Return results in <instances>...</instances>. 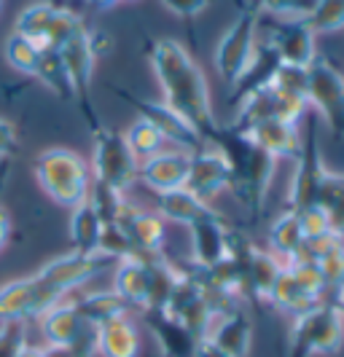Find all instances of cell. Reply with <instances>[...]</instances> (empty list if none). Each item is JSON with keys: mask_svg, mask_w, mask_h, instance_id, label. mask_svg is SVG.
<instances>
[{"mask_svg": "<svg viewBox=\"0 0 344 357\" xmlns=\"http://www.w3.org/2000/svg\"><path fill=\"white\" fill-rule=\"evenodd\" d=\"M84 27V19L54 3H33L17 17L14 33L33 40L38 49H62Z\"/></svg>", "mask_w": 344, "mask_h": 357, "instance_id": "cell-8", "label": "cell"}, {"mask_svg": "<svg viewBox=\"0 0 344 357\" xmlns=\"http://www.w3.org/2000/svg\"><path fill=\"white\" fill-rule=\"evenodd\" d=\"M328 172L326 161H323V151H320V135L312 126L307 135L301 137V151L296 156V169H293V180H290V194L288 207L301 213L312 204H317V191L323 175Z\"/></svg>", "mask_w": 344, "mask_h": 357, "instance_id": "cell-13", "label": "cell"}, {"mask_svg": "<svg viewBox=\"0 0 344 357\" xmlns=\"http://www.w3.org/2000/svg\"><path fill=\"white\" fill-rule=\"evenodd\" d=\"M33 175L46 197L62 207H75L87 202L91 188V169L75 151L68 148H46L33 161Z\"/></svg>", "mask_w": 344, "mask_h": 357, "instance_id": "cell-3", "label": "cell"}, {"mask_svg": "<svg viewBox=\"0 0 344 357\" xmlns=\"http://www.w3.org/2000/svg\"><path fill=\"white\" fill-rule=\"evenodd\" d=\"M285 261H280L269 250H258L250 245L248 258H245V282H248V301H261L269 304L272 290L283 274Z\"/></svg>", "mask_w": 344, "mask_h": 357, "instance_id": "cell-26", "label": "cell"}, {"mask_svg": "<svg viewBox=\"0 0 344 357\" xmlns=\"http://www.w3.org/2000/svg\"><path fill=\"white\" fill-rule=\"evenodd\" d=\"M334 293H336V298H334L331 304L336 306V309L342 312V317H344V285H339V287H336V290H334Z\"/></svg>", "mask_w": 344, "mask_h": 357, "instance_id": "cell-49", "label": "cell"}, {"mask_svg": "<svg viewBox=\"0 0 344 357\" xmlns=\"http://www.w3.org/2000/svg\"><path fill=\"white\" fill-rule=\"evenodd\" d=\"M258 17H261V11L255 8L253 3H248L239 11V17L234 19V24L223 33V38L218 40L216 46V70L232 89L237 86V81L245 75L255 54Z\"/></svg>", "mask_w": 344, "mask_h": 357, "instance_id": "cell-7", "label": "cell"}, {"mask_svg": "<svg viewBox=\"0 0 344 357\" xmlns=\"http://www.w3.org/2000/svg\"><path fill=\"white\" fill-rule=\"evenodd\" d=\"M204 339H210L229 357H248L250 344H253V322L242 309L226 312V314L216 317L210 333Z\"/></svg>", "mask_w": 344, "mask_h": 357, "instance_id": "cell-25", "label": "cell"}, {"mask_svg": "<svg viewBox=\"0 0 344 357\" xmlns=\"http://www.w3.org/2000/svg\"><path fill=\"white\" fill-rule=\"evenodd\" d=\"M116 261L103 255V252H65L54 261L43 264L36 271V277L49 287L52 293H57L59 298H68L70 293L81 290V287L91 282L97 274H103L105 268H113Z\"/></svg>", "mask_w": 344, "mask_h": 357, "instance_id": "cell-9", "label": "cell"}, {"mask_svg": "<svg viewBox=\"0 0 344 357\" xmlns=\"http://www.w3.org/2000/svg\"><path fill=\"white\" fill-rule=\"evenodd\" d=\"M269 43L283 65L309 68L315 59V33L307 19H274L269 27Z\"/></svg>", "mask_w": 344, "mask_h": 357, "instance_id": "cell-20", "label": "cell"}, {"mask_svg": "<svg viewBox=\"0 0 344 357\" xmlns=\"http://www.w3.org/2000/svg\"><path fill=\"white\" fill-rule=\"evenodd\" d=\"M312 33H336L344 30V0H315V8L307 17Z\"/></svg>", "mask_w": 344, "mask_h": 357, "instance_id": "cell-38", "label": "cell"}, {"mask_svg": "<svg viewBox=\"0 0 344 357\" xmlns=\"http://www.w3.org/2000/svg\"><path fill=\"white\" fill-rule=\"evenodd\" d=\"M304 242H307V234H304L299 213H293L288 207L285 213H280L272 220V226H269V252L277 255L280 261H285V264L293 261L301 252Z\"/></svg>", "mask_w": 344, "mask_h": 357, "instance_id": "cell-30", "label": "cell"}, {"mask_svg": "<svg viewBox=\"0 0 344 357\" xmlns=\"http://www.w3.org/2000/svg\"><path fill=\"white\" fill-rule=\"evenodd\" d=\"M94 355L140 357V328L129 320V314L100 325L94 331Z\"/></svg>", "mask_w": 344, "mask_h": 357, "instance_id": "cell-27", "label": "cell"}, {"mask_svg": "<svg viewBox=\"0 0 344 357\" xmlns=\"http://www.w3.org/2000/svg\"><path fill=\"white\" fill-rule=\"evenodd\" d=\"M344 344V317L331 301L312 306L309 312L293 317L285 357L336 355Z\"/></svg>", "mask_w": 344, "mask_h": 357, "instance_id": "cell-4", "label": "cell"}, {"mask_svg": "<svg viewBox=\"0 0 344 357\" xmlns=\"http://www.w3.org/2000/svg\"><path fill=\"white\" fill-rule=\"evenodd\" d=\"M253 6L274 19H307L315 0H253Z\"/></svg>", "mask_w": 344, "mask_h": 357, "instance_id": "cell-40", "label": "cell"}, {"mask_svg": "<svg viewBox=\"0 0 344 357\" xmlns=\"http://www.w3.org/2000/svg\"><path fill=\"white\" fill-rule=\"evenodd\" d=\"M91 8H97V11H108V8H113L116 3H121V0H87Z\"/></svg>", "mask_w": 344, "mask_h": 357, "instance_id": "cell-47", "label": "cell"}, {"mask_svg": "<svg viewBox=\"0 0 344 357\" xmlns=\"http://www.w3.org/2000/svg\"><path fill=\"white\" fill-rule=\"evenodd\" d=\"M73 304L78 309V314L84 317L87 325H91L94 331L105 322L116 320V317H124L129 314V304L113 290H103V293H87V296H78L73 298Z\"/></svg>", "mask_w": 344, "mask_h": 357, "instance_id": "cell-32", "label": "cell"}, {"mask_svg": "<svg viewBox=\"0 0 344 357\" xmlns=\"http://www.w3.org/2000/svg\"><path fill=\"white\" fill-rule=\"evenodd\" d=\"M0 11H3V0H0Z\"/></svg>", "mask_w": 344, "mask_h": 357, "instance_id": "cell-50", "label": "cell"}, {"mask_svg": "<svg viewBox=\"0 0 344 357\" xmlns=\"http://www.w3.org/2000/svg\"><path fill=\"white\" fill-rule=\"evenodd\" d=\"M307 100L290 97V94L269 84V86L253 91V94H248L245 100L237 102V113L229 126L239 135H245L248 129H253L255 124H264L269 119H283V121L299 124V119L307 113Z\"/></svg>", "mask_w": 344, "mask_h": 357, "instance_id": "cell-10", "label": "cell"}, {"mask_svg": "<svg viewBox=\"0 0 344 357\" xmlns=\"http://www.w3.org/2000/svg\"><path fill=\"white\" fill-rule=\"evenodd\" d=\"M3 52H6V59H8V65H11L14 70L36 78L38 59H40V52H43V49H38L33 40L11 33L8 40H6V49H3Z\"/></svg>", "mask_w": 344, "mask_h": 357, "instance_id": "cell-37", "label": "cell"}, {"mask_svg": "<svg viewBox=\"0 0 344 357\" xmlns=\"http://www.w3.org/2000/svg\"><path fill=\"white\" fill-rule=\"evenodd\" d=\"M57 301H62V298L43 285L36 274L14 280V282H6L0 287V322L38 320Z\"/></svg>", "mask_w": 344, "mask_h": 357, "instance_id": "cell-14", "label": "cell"}, {"mask_svg": "<svg viewBox=\"0 0 344 357\" xmlns=\"http://www.w3.org/2000/svg\"><path fill=\"white\" fill-rule=\"evenodd\" d=\"M14 145H17V132H14V126H11V121L0 119V156L11 153Z\"/></svg>", "mask_w": 344, "mask_h": 357, "instance_id": "cell-44", "label": "cell"}, {"mask_svg": "<svg viewBox=\"0 0 344 357\" xmlns=\"http://www.w3.org/2000/svg\"><path fill=\"white\" fill-rule=\"evenodd\" d=\"M188 164H191V153L186 151H162L151 159L140 161L137 169V180L145 188H151L154 194H167L175 188H186L188 180Z\"/></svg>", "mask_w": 344, "mask_h": 357, "instance_id": "cell-22", "label": "cell"}, {"mask_svg": "<svg viewBox=\"0 0 344 357\" xmlns=\"http://www.w3.org/2000/svg\"><path fill=\"white\" fill-rule=\"evenodd\" d=\"M27 344L24 322H0V357H19Z\"/></svg>", "mask_w": 344, "mask_h": 357, "instance_id": "cell-41", "label": "cell"}, {"mask_svg": "<svg viewBox=\"0 0 344 357\" xmlns=\"http://www.w3.org/2000/svg\"><path fill=\"white\" fill-rule=\"evenodd\" d=\"M113 293H119L129 309H148V261L143 255H127L113 266Z\"/></svg>", "mask_w": 344, "mask_h": 357, "instance_id": "cell-28", "label": "cell"}, {"mask_svg": "<svg viewBox=\"0 0 344 357\" xmlns=\"http://www.w3.org/2000/svg\"><path fill=\"white\" fill-rule=\"evenodd\" d=\"M145 325L159 344V357H197L202 336L164 312H145Z\"/></svg>", "mask_w": 344, "mask_h": 357, "instance_id": "cell-23", "label": "cell"}, {"mask_svg": "<svg viewBox=\"0 0 344 357\" xmlns=\"http://www.w3.org/2000/svg\"><path fill=\"white\" fill-rule=\"evenodd\" d=\"M145 261H148V309L145 312H162L172 290L181 282L183 268L172 266L164 255H148Z\"/></svg>", "mask_w": 344, "mask_h": 357, "instance_id": "cell-31", "label": "cell"}, {"mask_svg": "<svg viewBox=\"0 0 344 357\" xmlns=\"http://www.w3.org/2000/svg\"><path fill=\"white\" fill-rule=\"evenodd\" d=\"M36 78L40 84H46V89H52L59 100H75V91L70 84V73L65 68V59L59 49H43L38 59Z\"/></svg>", "mask_w": 344, "mask_h": 357, "instance_id": "cell-34", "label": "cell"}, {"mask_svg": "<svg viewBox=\"0 0 344 357\" xmlns=\"http://www.w3.org/2000/svg\"><path fill=\"white\" fill-rule=\"evenodd\" d=\"M148 59L159 78L164 105L178 110L204 137V143H213V137L220 132V124L213 113L207 78L191 59V54L172 38H156L148 43Z\"/></svg>", "mask_w": 344, "mask_h": 357, "instance_id": "cell-1", "label": "cell"}, {"mask_svg": "<svg viewBox=\"0 0 344 357\" xmlns=\"http://www.w3.org/2000/svg\"><path fill=\"white\" fill-rule=\"evenodd\" d=\"M245 137L255 143L261 151H267L274 159H296L301 151V132L299 124L283 121V119H269L264 124H255L245 132Z\"/></svg>", "mask_w": 344, "mask_h": 357, "instance_id": "cell-24", "label": "cell"}, {"mask_svg": "<svg viewBox=\"0 0 344 357\" xmlns=\"http://www.w3.org/2000/svg\"><path fill=\"white\" fill-rule=\"evenodd\" d=\"M317 207L328 215L331 231L344 239V172L328 169L317 191Z\"/></svg>", "mask_w": 344, "mask_h": 357, "instance_id": "cell-35", "label": "cell"}, {"mask_svg": "<svg viewBox=\"0 0 344 357\" xmlns=\"http://www.w3.org/2000/svg\"><path fill=\"white\" fill-rule=\"evenodd\" d=\"M38 328H40V336L49 347L73 349L75 357L94 355V328L84 322L70 296L57 301L49 312H43L38 317Z\"/></svg>", "mask_w": 344, "mask_h": 357, "instance_id": "cell-11", "label": "cell"}, {"mask_svg": "<svg viewBox=\"0 0 344 357\" xmlns=\"http://www.w3.org/2000/svg\"><path fill=\"white\" fill-rule=\"evenodd\" d=\"M191 231V261L197 268H210L220 264L232 250V234L218 213L202 218L188 226Z\"/></svg>", "mask_w": 344, "mask_h": 357, "instance_id": "cell-21", "label": "cell"}, {"mask_svg": "<svg viewBox=\"0 0 344 357\" xmlns=\"http://www.w3.org/2000/svg\"><path fill=\"white\" fill-rule=\"evenodd\" d=\"M293 213H296V210H293ZM299 218H301V226H304L307 239H317V236L334 234L331 231V223H328V215L323 213V207H317V204H312V207H307V210H301Z\"/></svg>", "mask_w": 344, "mask_h": 357, "instance_id": "cell-42", "label": "cell"}, {"mask_svg": "<svg viewBox=\"0 0 344 357\" xmlns=\"http://www.w3.org/2000/svg\"><path fill=\"white\" fill-rule=\"evenodd\" d=\"M19 357H46V349H43V347H33V344H27Z\"/></svg>", "mask_w": 344, "mask_h": 357, "instance_id": "cell-48", "label": "cell"}, {"mask_svg": "<svg viewBox=\"0 0 344 357\" xmlns=\"http://www.w3.org/2000/svg\"><path fill=\"white\" fill-rule=\"evenodd\" d=\"M272 86H277V89L290 94V97H299V100L309 102V68L280 65L272 78Z\"/></svg>", "mask_w": 344, "mask_h": 357, "instance_id": "cell-39", "label": "cell"}, {"mask_svg": "<svg viewBox=\"0 0 344 357\" xmlns=\"http://www.w3.org/2000/svg\"><path fill=\"white\" fill-rule=\"evenodd\" d=\"M229 185H232V167L220 148L207 143L191 153L188 180H186V188L191 194H197L210 204V199H216L220 191H229Z\"/></svg>", "mask_w": 344, "mask_h": 357, "instance_id": "cell-18", "label": "cell"}, {"mask_svg": "<svg viewBox=\"0 0 344 357\" xmlns=\"http://www.w3.org/2000/svg\"><path fill=\"white\" fill-rule=\"evenodd\" d=\"M210 3H213V0H162V6L170 14L183 17V19H191V17H197V14H202Z\"/></svg>", "mask_w": 344, "mask_h": 357, "instance_id": "cell-43", "label": "cell"}, {"mask_svg": "<svg viewBox=\"0 0 344 357\" xmlns=\"http://www.w3.org/2000/svg\"><path fill=\"white\" fill-rule=\"evenodd\" d=\"M197 357H229V355H226V352H220V349H218V347L210 339H202Z\"/></svg>", "mask_w": 344, "mask_h": 357, "instance_id": "cell-45", "label": "cell"}, {"mask_svg": "<svg viewBox=\"0 0 344 357\" xmlns=\"http://www.w3.org/2000/svg\"><path fill=\"white\" fill-rule=\"evenodd\" d=\"M162 312L170 314L172 320L183 322L186 328H191L202 339L210 333V328L216 322V312H213V306L207 301L200 280L191 271H183L181 282L172 290V296H170V301H167Z\"/></svg>", "mask_w": 344, "mask_h": 357, "instance_id": "cell-15", "label": "cell"}, {"mask_svg": "<svg viewBox=\"0 0 344 357\" xmlns=\"http://www.w3.org/2000/svg\"><path fill=\"white\" fill-rule=\"evenodd\" d=\"M103 218L97 207L89 202H81L70 210V242L78 252H100V236H103Z\"/></svg>", "mask_w": 344, "mask_h": 357, "instance_id": "cell-33", "label": "cell"}, {"mask_svg": "<svg viewBox=\"0 0 344 357\" xmlns=\"http://www.w3.org/2000/svg\"><path fill=\"white\" fill-rule=\"evenodd\" d=\"M62 59H65V68L70 73V84L73 91H75V102L84 107V113L91 119V132L97 129V119L91 116V100H89V91H91V73H94V65H97V56L91 54L89 49V30H78L75 36L59 49Z\"/></svg>", "mask_w": 344, "mask_h": 357, "instance_id": "cell-19", "label": "cell"}, {"mask_svg": "<svg viewBox=\"0 0 344 357\" xmlns=\"http://www.w3.org/2000/svg\"><path fill=\"white\" fill-rule=\"evenodd\" d=\"M8 236H11V218L0 207V250H3V245L8 242Z\"/></svg>", "mask_w": 344, "mask_h": 357, "instance_id": "cell-46", "label": "cell"}, {"mask_svg": "<svg viewBox=\"0 0 344 357\" xmlns=\"http://www.w3.org/2000/svg\"><path fill=\"white\" fill-rule=\"evenodd\" d=\"M124 140H127L129 151L135 153L137 161H145V159H151V156H156V153H162L164 145H167V140L162 137V132L151 124V121H145V119H137L135 124L129 126Z\"/></svg>", "mask_w": 344, "mask_h": 357, "instance_id": "cell-36", "label": "cell"}, {"mask_svg": "<svg viewBox=\"0 0 344 357\" xmlns=\"http://www.w3.org/2000/svg\"><path fill=\"white\" fill-rule=\"evenodd\" d=\"M119 94H121L124 100H129V102L135 105V110L140 113V119L151 121V124L162 132L164 140L172 143L178 151L194 153V151H200V148L207 145L200 132L170 105H164V102H151V100H140V97H132L127 91H119Z\"/></svg>", "mask_w": 344, "mask_h": 357, "instance_id": "cell-16", "label": "cell"}, {"mask_svg": "<svg viewBox=\"0 0 344 357\" xmlns=\"http://www.w3.org/2000/svg\"><path fill=\"white\" fill-rule=\"evenodd\" d=\"M309 105L317 107L336 137H344V75L323 56L309 65Z\"/></svg>", "mask_w": 344, "mask_h": 357, "instance_id": "cell-12", "label": "cell"}, {"mask_svg": "<svg viewBox=\"0 0 344 357\" xmlns=\"http://www.w3.org/2000/svg\"><path fill=\"white\" fill-rule=\"evenodd\" d=\"M91 180L116 194L129 191L137 183L140 161L129 151L124 135H116L105 126L94 129V151H91Z\"/></svg>", "mask_w": 344, "mask_h": 357, "instance_id": "cell-6", "label": "cell"}, {"mask_svg": "<svg viewBox=\"0 0 344 357\" xmlns=\"http://www.w3.org/2000/svg\"><path fill=\"white\" fill-rule=\"evenodd\" d=\"M223 151V156L229 159L232 167V197L242 204L245 213L253 218H261L264 213V202L269 194V183L274 178V164L277 159L269 156L267 151H261L255 143H250L245 135L234 132L232 126H220L213 143Z\"/></svg>", "mask_w": 344, "mask_h": 357, "instance_id": "cell-2", "label": "cell"}, {"mask_svg": "<svg viewBox=\"0 0 344 357\" xmlns=\"http://www.w3.org/2000/svg\"><path fill=\"white\" fill-rule=\"evenodd\" d=\"M216 210L200 199L197 194H191L188 188H175V191H167V194H156V215L162 220H172V223H181V226H191L202 218L213 215Z\"/></svg>", "mask_w": 344, "mask_h": 357, "instance_id": "cell-29", "label": "cell"}, {"mask_svg": "<svg viewBox=\"0 0 344 357\" xmlns=\"http://www.w3.org/2000/svg\"><path fill=\"white\" fill-rule=\"evenodd\" d=\"M326 293L328 285L323 274L317 271V266L307 258H293L283 266V274L272 290L269 306H274L277 312L288 314L293 320V317L309 312L312 306L323 304Z\"/></svg>", "mask_w": 344, "mask_h": 357, "instance_id": "cell-5", "label": "cell"}, {"mask_svg": "<svg viewBox=\"0 0 344 357\" xmlns=\"http://www.w3.org/2000/svg\"><path fill=\"white\" fill-rule=\"evenodd\" d=\"M121 231L127 234L132 255H162L164 245V220L156 213L140 210L137 204H132L127 199L119 202V210L113 215V220Z\"/></svg>", "mask_w": 344, "mask_h": 357, "instance_id": "cell-17", "label": "cell"}]
</instances>
